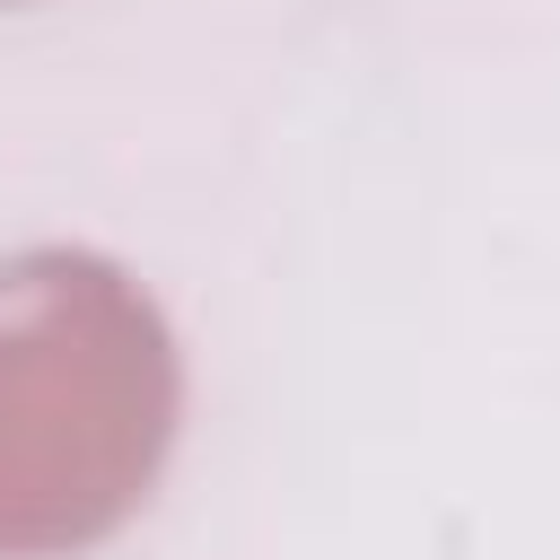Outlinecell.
Returning a JSON list of instances; mask_svg holds the SVG:
<instances>
[{
  "mask_svg": "<svg viewBox=\"0 0 560 560\" xmlns=\"http://www.w3.org/2000/svg\"><path fill=\"white\" fill-rule=\"evenodd\" d=\"M184 429L166 306L88 245L0 262V560L114 542Z\"/></svg>",
  "mask_w": 560,
  "mask_h": 560,
  "instance_id": "6da1fadb",
  "label": "cell"
}]
</instances>
